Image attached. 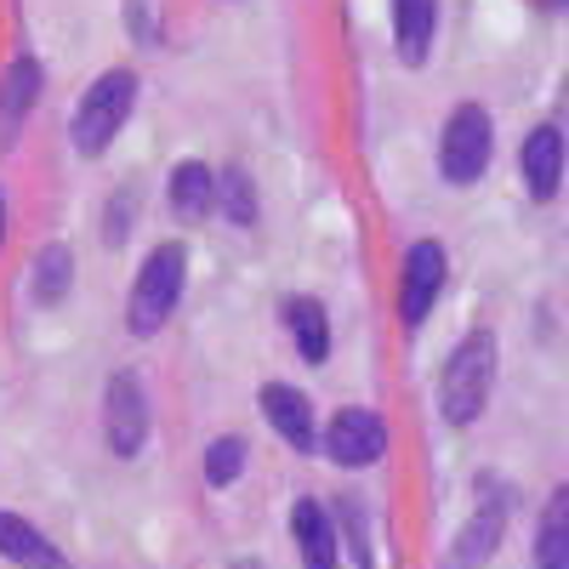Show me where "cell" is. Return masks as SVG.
<instances>
[{"label":"cell","instance_id":"6da1fadb","mask_svg":"<svg viewBox=\"0 0 569 569\" xmlns=\"http://www.w3.org/2000/svg\"><path fill=\"white\" fill-rule=\"evenodd\" d=\"M490 382H496V337L490 330H472L445 365V388H439L445 421H456V427L479 421V410L490 405Z\"/></svg>","mask_w":569,"mask_h":569},{"label":"cell","instance_id":"7a4b0ae2","mask_svg":"<svg viewBox=\"0 0 569 569\" xmlns=\"http://www.w3.org/2000/svg\"><path fill=\"white\" fill-rule=\"evenodd\" d=\"M131 103H137V74L131 69L98 74V86H91L80 98V109H74V149L80 154H103L114 142V131L126 126Z\"/></svg>","mask_w":569,"mask_h":569},{"label":"cell","instance_id":"3957f363","mask_svg":"<svg viewBox=\"0 0 569 569\" xmlns=\"http://www.w3.org/2000/svg\"><path fill=\"white\" fill-rule=\"evenodd\" d=\"M182 279H188L182 246L149 251V262H142V273H137V284H131V330H137V337H154V330L171 319V308H177V297H182Z\"/></svg>","mask_w":569,"mask_h":569},{"label":"cell","instance_id":"277c9868","mask_svg":"<svg viewBox=\"0 0 569 569\" xmlns=\"http://www.w3.org/2000/svg\"><path fill=\"white\" fill-rule=\"evenodd\" d=\"M490 149H496V126L479 103H461L445 126V142H439V166L450 182H479L485 166H490Z\"/></svg>","mask_w":569,"mask_h":569},{"label":"cell","instance_id":"5b68a950","mask_svg":"<svg viewBox=\"0 0 569 569\" xmlns=\"http://www.w3.org/2000/svg\"><path fill=\"white\" fill-rule=\"evenodd\" d=\"M103 421H109V450L114 456H137L142 439H149V399H142L131 370H114V382L103 393Z\"/></svg>","mask_w":569,"mask_h":569},{"label":"cell","instance_id":"8992f818","mask_svg":"<svg viewBox=\"0 0 569 569\" xmlns=\"http://www.w3.org/2000/svg\"><path fill=\"white\" fill-rule=\"evenodd\" d=\"M330 461L337 467H370L376 456L388 450V427L376 410H342L337 421H330V439H325Z\"/></svg>","mask_w":569,"mask_h":569},{"label":"cell","instance_id":"52a82bcc","mask_svg":"<svg viewBox=\"0 0 569 569\" xmlns=\"http://www.w3.org/2000/svg\"><path fill=\"white\" fill-rule=\"evenodd\" d=\"M439 284H445V251L433 240H421L410 257H405V291H399V313L405 325H421L427 308H433L439 297Z\"/></svg>","mask_w":569,"mask_h":569},{"label":"cell","instance_id":"ba28073f","mask_svg":"<svg viewBox=\"0 0 569 569\" xmlns=\"http://www.w3.org/2000/svg\"><path fill=\"white\" fill-rule=\"evenodd\" d=\"M518 166H525V182L536 200H552L558 194V171H563V137L558 126H536L525 137V154H518Z\"/></svg>","mask_w":569,"mask_h":569},{"label":"cell","instance_id":"9c48e42d","mask_svg":"<svg viewBox=\"0 0 569 569\" xmlns=\"http://www.w3.org/2000/svg\"><path fill=\"white\" fill-rule=\"evenodd\" d=\"M262 416L273 421V433L297 450H313V405L297 388H262Z\"/></svg>","mask_w":569,"mask_h":569},{"label":"cell","instance_id":"30bf717a","mask_svg":"<svg viewBox=\"0 0 569 569\" xmlns=\"http://www.w3.org/2000/svg\"><path fill=\"white\" fill-rule=\"evenodd\" d=\"M291 536H297L308 569H337V530H330V512H325L319 501H297Z\"/></svg>","mask_w":569,"mask_h":569},{"label":"cell","instance_id":"8fae6325","mask_svg":"<svg viewBox=\"0 0 569 569\" xmlns=\"http://www.w3.org/2000/svg\"><path fill=\"white\" fill-rule=\"evenodd\" d=\"M393 29H399V58L421 63L439 29V0H393Z\"/></svg>","mask_w":569,"mask_h":569},{"label":"cell","instance_id":"7c38bea8","mask_svg":"<svg viewBox=\"0 0 569 569\" xmlns=\"http://www.w3.org/2000/svg\"><path fill=\"white\" fill-rule=\"evenodd\" d=\"M0 552L18 558V563H29V569H63V552L46 541L34 525H23L18 512H0Z\"/></svg>","mask_w":569,"mask_h":569},{"label":"cell","instance_id":"4fadbf2b","mask_svg":"<svg viewBox=\"0 0 569 569\" xmlns=\"http://www.w3.org/2000/svg\"><path fill=\"white\" fill-rule=\"evenodd\" d=\"M496 541H501V507L490 501V507H479L467 518V530L456 536V547H450V569H479L490 552H496Z\"/></svg>","mask_w":569,"mask_h":569},{"label":"cell","instance_id":"5bb4252c","mask_svg":"<svg viewBox=\"0 0 569 569\" xmlns=\"http://www.w3.org/2000/svg\"><path fill=\"white\" fill-rule=\"evenodd\" d=\"M284 325H291L302 359L319 365V359L330 353V319H325V308H319L313 297H291V302H284Z\"/></svg>","mask_w":569,"mask_h":569},{"label":"cell","instance_id":"9a60e30c","mask_svg":"<svg viewBox=\"0 0 569 569\" xmlns=\"http://www.w3.org/2000/svg\"><path fill=\"white\" fill-rule=\"evenodd\" d=\"M217 206V177L200 166V160H188L171 171V211L177 217H206Z\"/></svg>","mask_w":569,"mask_h":569},{"label":"cell","instance_id":"2e32d148","mask_svg":"<svg viewBox=\"0 0 569 569\" xmlns=\"http://www.w3.org/2000/svg\"><path fill=\"white\" fill-rule=\"evenodd\" d=\"M34 91H40V63H34V58H18V63L7 69V80H0V131H12V126L29 114Z\"/></svg>","mask_w":569,"mask_h":569},{"label":"cell","instance_id":"e0dca14e","mask_svg":"<svg viewBox=\"0 0 569 569\" xmlns=\"http://www.w3.org/2000/svg\"><path fill=\"white\" fill-rule=\"evenodd\" d=\"M541 569H569V490H552L541 512V541H536Z\"/></svg>","mask_w":569,"mask_h":569},{"label":"cell","instance_id":"ac0fdd59","mask_svg":"<svg viewBox=\"0 0 569 569\" xmlns=\"http://www.w3.org/2000/svg\"><path fill=\"white\" fill-rule=\"evenodd\" d=\"M222 211L233 217V222H251L257 217V188H251V177L240 171V166H233V171H222Z\"/></svg>","mask_w":569,"mask_h":569},{"label":"cell","instance_id":"d6986e66","mask_svg":"<svg viewBox=\"0 0 569 569\" xmlns=\"http://www.w3.org/2000/svg\"><path fill=\"white\" fill-rule=\"evenodd\" d=\"M69 273H74L69 251H63V246H52V251L40 257V268H34V284H40V302H58V297L69 291Z\"/></svg>","mask_w":569,"mask_h":569},{"label":"cell","instance_id":"ffe728a7","mask_svg":"<svg viewBox=\"0 0 569 569\" xmlns=\"http://www.w3.org/2000/svg\"><path fill=\"white\" fill-rule=\"evenodd\" d=\"M240 467H246V445L240 439H217L206 450V479L211 485H233V479H240Z\"/></svg>","mask_w":569,"mask_h":569},{"label":"cell","instance_id":"44dd1931","mask_svg":"<svg viewBox=\"0 0 569 569\" xmlns=\"http://www.w3.org/2000/svg\"><path fill=\"white\" fill-rule=\"evenodd\" d=\"M0 233H7V200H0Z\"/></svg>","mask_w":569,"mask_h":569}]
</instances>
